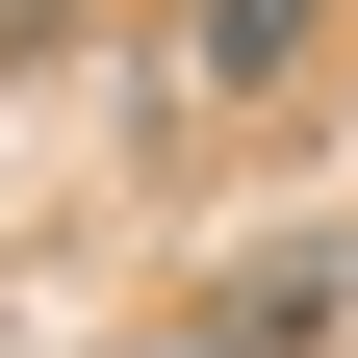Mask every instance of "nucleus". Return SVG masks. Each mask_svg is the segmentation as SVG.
Returning <instances> with one entry per match:
<instances>
[{
    "mask_svg": "<svg viewBox=\"0 0 358 358\" xmlns=\"http://www.w3.org/2000/svg\"><path fill=\"white\" fill-rule=\"evenodd\" d=\"M307 52H333V0H179V26H154L128 77H154V103H282Z\"/></svg>",
    "mask_w": 358,
    "mask_h": 358,
    "instance_id": "f257e3e1",
    "label": "nucleus"
},
{
    "mask_svg": "<svg viewBox=\"0 0 358 358\" xmlns=\"http://www.w3.org/2000/svg\"><path fill=\"white\" fill-rule=\"evenodd\" d=\"M307 333H333V256H256L231 307H179V358H307Z\"/></svg>",
    "mask_w": 358,
    "mask_h": 358,
    "instance_id": "f03ea898",
    "label": "nucleus"
},
{
    "mask_svg": "<svg viewBox=\"0 0 358 358\" xmlns=\"http://www.w3.org/2000/svg\"><path fill=\"white\" fill-rule=\"evenodd\" d=\"M52 26H77V0H0V77H26V52H52Z\"/></svg>",
    "mask_w": 358,
    "mask_h": 358,
    "instance_id": "7ed1b4c3",
    "label": "nucleus"
}]
</instances>
